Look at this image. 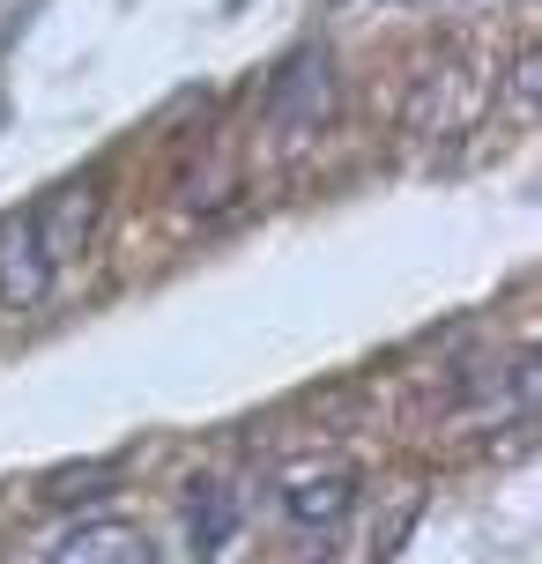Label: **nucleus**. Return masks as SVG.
Returning <instances> with one entry per match:
<instances>
[{
  "label": "nucleus",
  "instance_id": "obj_1",
  "mask_svg": "<svg viewBox=\"0 0 542 564\" xmlns=\"http://www.w3.org/2000/svg\"><path fill=\"white\" fill-rule=\"evenodd\" d=\"M335 112V59L327 53H290L283 75L268 83V119H275V134H319V119Z\"/></svg>",
  "mask_w": 542,
  "mask_h": 564
},
{
  "label": "nucleus",
  "instance_id": "obj_2",
  "mask_svg": "<svg viewBox=\"0 0 542 564\" xmlns=\"http://www.w3.org/2000/svg\"><path fill=\"white\" fill-rule=\"evenodd\" d=\"M59 260L45 253V230H37V208H8L0 216V305L30 312L45 290H53Z\"/></svg>",
  "mask_w": 542,
  "mask_h": 564
},
{
  "label": "nucleus",
  "instance_id": "obj_3",
  "mask_svg": "<svg viewBox=\"0 0 542 564\" xmlns=\"http://www.w3.org/2000/svg\"><path fill=\"white\" fill-rule=\"evenodd\" d=\"M45 564H156V542L134 520H83L53 542Z\"/></svg>",
  "mask_w": 542,
  "mask_h": 564
},
{
  "label": "nucleus",
  "instance_id": "obj_4",
  "mask_svg": "<svg viewBox=\"0 0 542 564\" xmlns=\"http://www.w3.org/2000/svg\"><path fill=\"white\" fill-rule=\"evenodd\" d=\"M357 506V476L349 468H297V476L283 482V512L297 520V528H335L343 512Z\"/></svg>",
  "mask_w": 542,
  "mask_h": 564
},
{
  "label": "nucleus",
  "instance_id": "obj_5",
  "mask_svg": "<svg viewBox=\"0 0 542 564\" xmlns=\"http://www.w3.org/2000/svg\"><path fill=\"white\" fill-rule=\"evenodd\" d=\"M37 230H45V253L67 260L89 246V230H97V171L89 178H67V186H53V200L37 208Z\"/></svg>",
  "mask_w": 542,
  "mask_h": 564
},
{
  "label": "nucleus",
  "instance_id": "obj_6",
  "mask_svg": "<svg viewBox=\"0 0 542 564\" xmlns=\"http://www.w3.org/2000/svg\"><path fill=\"white\" fill-rule=\"evenodd\" d=\"M186 535H194V557H216L230 535H238V498L224 482H194L186 498Z\"/></svg>",
  "mask_w": 542,
  "mask_h": 564
}]
</instances>
